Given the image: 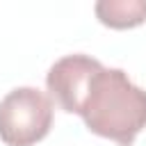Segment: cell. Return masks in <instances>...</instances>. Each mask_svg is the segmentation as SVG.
Masks as SVG:
<instances>
[{
	"mask_svg": "<svg viewBox=\"0 0 146 146\" xmlns=\"http://www.w3.org/2000/svg\"><path fill=\"white\" fill-rule=\"evenodd\" d=\"M89 132L112 139L119 146H132L146 128V91L137 87L125 71L98 66L75 107Z\"/></svg>",
	"mask_w": 146,
	"mask_h": 146,
	"instance_id": "1",
	"label": "cell"
},
{
	"mask_svg": "<svg viewBox=\"0 0 146 146\" xmlns=\"http://www.w3.org/2000/svg\"><path fill=\"white\" fill-rule=\"evenodd\" d=\"M52 128V100L36 87H16L0 100V139L7 146H32Z\"/></svg>",
	"mask_w": 146,
	"mask_h": 146,
	"instance_id": "2",
	"label": "cell"
},
{
	"mask_svg": "<svg viewBox=\"0 0 146 146\" xmlns=\"http://www.w3.org/2000/svg\"><path fill=\"white\" fill-rule=\"evenodd\" d=\"M94 11L112 30H130L146 23V0H100L94 5Z\"/></svg>",
	"mask_w": 146,
	"mask_h": 146,
	"instance_id": "3",
	"label": "cell"
}]
</instances>
